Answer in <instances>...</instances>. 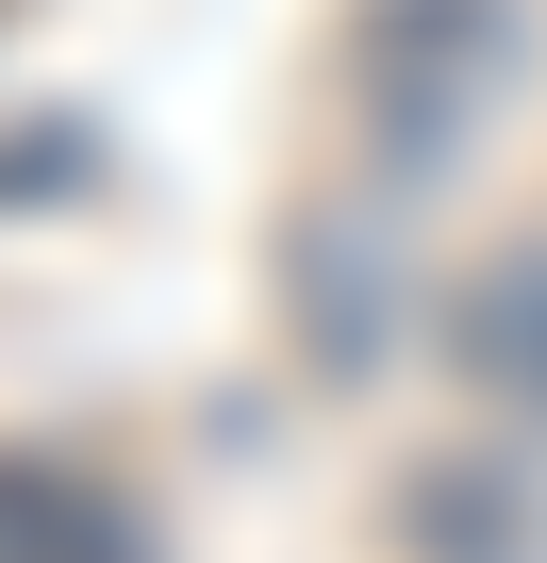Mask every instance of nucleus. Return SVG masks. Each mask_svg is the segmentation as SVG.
Here are the masks:
<instances>
[{
	"label": "nucleus",
	"instance_id": "4",
	"mask_svg": "<svg viewBox=\"0 0 547 563\" xmlns=\"http://www.w3.org/2000/svg\"><path fill=\"white\" fill-rule=\"evenodd\" d=\"M382 530H398V563H547V497H530L514 448H431V464H398Z\"/></svg>",
	"mask_w": 547,
	"mask_h": 563
},
{
	"label": "nucleus",
	"instance_id": "5",
	"mask_svg": "<svg viewBox=\"0 0 547 563\" xmlns=\"http://www.w3.org/2000/svg\"><path fill=\"white\" fill-rule=\"evenodd\" d=\"M0 563H150V530L67 448H0Z\"/></svg>",
	"mask_w": 547,
	"mask_h": 563
},
{
	"label": "nucleus",
	"instance_id": "3",
	"mask_svg": "<svg viewBox=\"0 0 547 563\" xmlns=\"http://www.w3.org/2000/svg\"><path fill=\"white\" fill-rule=\"evenodd\" d=\"M431 349H448V382L497 415V431H530L547 448V232H497L448 299H431Z\"/></svg>",
	"mask_w": 547,
	"mask_h": 563
},
{
	"label": "nucleus",
	"instance_id": "2",
	"mask_svg": "<svg viewBox=\"0 0 547 563\" xmlns=\"http://www.w3.org/2000/svg\"><path fill=\"white\" fill-rule=\"evenodd\" d=\"M265 265H283V332H299V365L349 398V382L382 365V332H398V249L365 232V199H299Z\"/></svg>",
	"mask_w": 547,
	"mask_h": 563
},
{
	"label": "nucleus",
	"instance_id": "1",
	"mask_svg": "<svg viewBox=\"0 0 547 563\" xmlns=\"http://www.w3.org/2000/svg\"><path fill=\"white\" fill-rule=\"evenodd\" d=\"M514 67H530L514 0H365L349 18V117H365V150L398 183L464 166V133L514 100Z\"/></svg>",
	"mask_w": 547,
	"mask_h": 563
}]
</instances>
